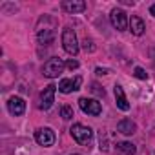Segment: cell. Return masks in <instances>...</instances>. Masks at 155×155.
Instances as JSON below:
<instances>
[{"label": "cell", "instance_id": "6da1fadb", "mask_svg": "<svg viewBox=\"0 0 155 155\" xmlns=\"http://www.w3.org/2000/svg\"><path fill=\"white\" fill-rule=\"evenodd\" d=\"M69 133H71V137H73L77 142L82 144V146L90 144V140H91V137H93V130L88 128V126H84V124H73L71 130H69Z\"/></svg>", "mask_w": 155, "mask_h": 155}, {"label": "cell", "instance_id": "2e32d148", "mask_svg": "<svg viewBox=\"0 0 155 155\" xmlns=\"http://www.w3.org/2000/svg\"><path fill=\"white\" fill-rule=\"evenodd\" d=\"M60 117H62L64 120L73 119V108H71V106H62V108H60Z\"/></svg>", "mask_w": 155, "mask_h": 155}, {"label": "cell", "instance_id": "277c9868", "mask_svg": "<svg viewBox=\"0 0 155 155\" xmlns=\"http://www.w3.org/2000/svg\"><path fill=\"white\" fill-rule=\"evenodd\" d=\"M110 20H111V26H113L117 31H126L128 26H130L128 15H126V11H122V9H113L111 15H110Z\"/></svg>", "mask_w": 155, "mask_h": 155}, {"label": "cell", "instance_id": "ac0fdd59", "mask_svg": "<svg viewBox=\"0 0 155 155\" xmlns=\"http://www.w3.org/2000/svg\"><path fill=\"white\" fill-rule=\"evenodd\" d=\"M91 91H93L95 95H99V97H104V95H106V93H104V90H102L101 86H97V84H93V86H91Z\"/></svg>", "mask_w": 155, "mask_h": 155}, {"label": "cell", "instance_id": "ba28073f", "mask_svg": "<svg viewBox=\"0 0 155 155\" xmlns=\"http://www.w3.org/2000/svg\"><path fill=\"white\" fill-rule=\"evenodd\" d=\"M81 84H82V79L81 77H75V79H62L58 82V91L60 93H71V91H77L81 90Z\"/></svg>", "mask_w": 155, "mask_h": 155}, {"label": "cell", "instance_id": "30bf717a", "mask_svg": "<svg viewBox=\"0 0 155 155\" xmlns=\"http://www.w3.org/2000/svg\"><path fill=\"white\" fill-rule=\"evenodd\" d=\"M115 101H117V108L119 110H122V111H128L130 110V102H128V99H126V95H124V90L119 86V84H115Z\"/></svg>", "mask_w": 155, "mask_h": 155}, {"label": "cell", "instance_id": "52a82bcc", "mask_svg": "<svg viewBox=\"0 0 155 155\" xmlns=\"http://www.w3.org/2000/svg\"><path fill=\"white\" fill-rule=\"evenodd\" d=\"M35 140L40 146H53L55 144V131L51 128H38L35 131Z\"/></svg>", "mask_w": 155, "mask_h": 155}, {"label": "cell", "instance_id": "8fae6325", "mask_svg": "<svg viewBox=\"0 0 155 155\" xmlns=\"http://www.w3.org/2000/svg\"><path fill=\"white\" fill-rule=\"evenodd\" d=\"M62 8L68 13H82L86 9V2H82V0H66Z\"/></svg>", "mask_w": 155, "mask_h": 155}, {"label": "cell", "instance_id": "603a6c76", "mask_svg": "<svg viewBox=\"0 0 155 155\" xmlns=\"http://www.w3.org/2000/svg\"><path fill=\"white\" fill-rule=\"evenodd\" d=\"M71 155H79V153H71Z\"/></svg>", "mask_w": 155, "mask_h": 155}, {"label": "cell", "instance_id": "5b68a950", "mask_svg": "<svg viewBox=\"0 0 155 155\" xmlns=\"http://www.w3.org/2000/svg\"><path fill=\"white\" fill-rule=\"evenodd\" d=\"M79 106H81V110H82L84 113L93 115V117H97V115H101V113H102V106H101V102H99V101H95V99L82 97V99L79 101Z\"/></svg>", "mask_w": 155, "mask_h": 155}, {"label": "cell", "instance_id": "7c38bea8", "mask_svg": "<svg viewBox=\"0 0 155 155\" xmlns=\"http://www.w3.org/2000/svg\"><path fill=\"white\" fill-rule=\"evenodd\" d=\"M37 38H38V44L46 46V44H51L55 40V31L51 28H44V29H38L37 31Z\"/></svg>", "mask_w": 155, "mask_h": 155}, {"label": "cell", "instance_id": "44dd1931", "mask_svg": "<svg viewBox=\"0 0 155 155\" xmlns=\"http://www.w3.org/2000/svg\"><path fill=\"white\" fill-rule=\"evenodd\" d=\"M66 66H68L69 69H77V68H79V62L71 58V60H68V64H66Z\"/></svg>", "mask_w": 155, "mask_h": 155}, {"label": "cell", "instance_id": "e0dca14e", "mask_svg": "<svg viewBox=\"0 0 155 155\" xmlns=\"http://www.w3.org/2000/svg\"><path fill=\"white\" fill-rule=\"evenodd\" d=\"M133 75L137 77V79H142V81H146V79H148V73H146V71H144L142 68H135Z\"/></svg>", "mask_w": 155, "mask_h": 155}, {"label": "cell", "instance_id": "9c48e42d", "mask_svg": "<svg viewBox=\"0 0 155 155\" xmlns=\"http://www.w3.org/2000/svg\"><path fill=\"white\" fill-rule=\"evenodd\" d=\"M8 110H9L11 115H22L24 110H26V102L20 97H11L8 101Z\"/></svg>", "mask_w": 155, "mask_h": 155}, {"label": "cell", "instance_id": "8992f818", "mask_svg": "<svg viewBox=\"0 0 155 155\" xmlns=\"http://www.w3.org/2000/svg\"><path fill=\"white\" fill-rule=\"evenodd\" d=\"M55 93H57V86L55 84H49V86H46V90L42 91V95H40V104H38V108L40 110H49L51 106H53V102H55Z\"/></svg>", "mask_w": 155, "mask_h": 155}, {"label": "cell", "instance_id": "7402d4cb", "mask_svg": "<svg viewBox=\"0 0 155 155\" xmlns=\"http://www.w3.org/2000/svg\"><path fill=\"white\" fill-rule=\"evenodd\" d=\"M150 13H151V15H153V17H155V4H153V6H151V8H150Z\"/></svg>", "mask_w": 155, "mask_h": 155}, {"label": "cell", "instance_id": "5bb4252c", "mask_svg": "<svg viewBox=\"0 0 155 155\" xmlns=\"http://www.w3.org/2000/svg\"><path fill=\"white\" fill-rule=\"evenodd\" d=\"M130 29H131V33H133V35L140 37V35L144 33L146 26H144V22H142L139 17H131V18H130Z\"/></svg>", "mask_w": 155, "mask_h": 155}, {"label": "cell", "instance_id": "d6986e66", "mask_svg": "<svg viewBox=\"0 0 155 155\" xmlns=\"http://www.w3.org/2000/svg\"><path fill=\"white\" fill-rule=\"evenodd\" d=\"M82 44H84V49H86V51H95V46H93V42H91V40H88V38H86Z\"/></svg>", "mask_w": 155, "mask_h": 155}, {"label": "cell", "instance_id": "3957f363", "mask_svg": "<svg viewBox=\"0 0 155 155\" xmlns=\"http://www.w3.org/2000/svg\"><path fill=\"white\" fill-rule=\"evenodd\" d=\"M64 62H62V58H58V57H53V58H49L46 64H44V68H42V73H44V77H48V79H55V77H58L62 71H64Z\"/></svg>", "mask_w": 155, "mask_h": 155}, {"label": "cell", "instance_id": "ffe728a7", "mask_svg": "<svg viewBox=\"0 0 155 155\" xmlns=\"http://www.w3.org/2000/svg\"><path fill=\"white\" fill-rule=\"evenodd\" d=\"M95 73H97L99 77H102V75H108V73H110V69H108V68H97V69H95Z\"/></svg>", "mask_w": 155, "mask_h": 155}, {"label": "cell", "instance_id": "4fadbf2b", "mask_svg": "<svg viewBox=\"0 0 155 155\" xmlns=\"http://www.w3.org/2000/svg\"><path fill=\"white\" fill-rule=\"evenodd\" d=\"M117 130H119L120 133H124V135H133L135 130H137V126H135V122H133L131 119H122V120L117 124Z\"/></svg>", "mask_w": 155, "mask_h": 155}, {"label": "cell", "instance_id": "9a60e30c", "mask_svg": "<svg viewBox=\"0 0 155 155\" xmlns=\"http://www.w3.org/2000/svg\"><path fill=\"white\" fill-rule=\"evenodd\" d=\"M117 151H119L120 155H135L137 148H135L131 142H128V140H122V142H117Z\"/></svg>", "mask_w": 155, "mask_h": 155}, {"label": "cell", "instance_id": "7a4b0ae2", "mask_svg": "<svg viewBox=\"0 0 155 155\" xmlns=\"http://www.w3.org/2000/svg\"><path fill=\"white\" fill-rule=\"evenodd\" d=\"M62 46L66 49V53L69 55H77L79 53V42H77V35L71 28H64L62 31Z\"/></svg>", "mask_w": 155, "mask_h": 155}]
</instances>
